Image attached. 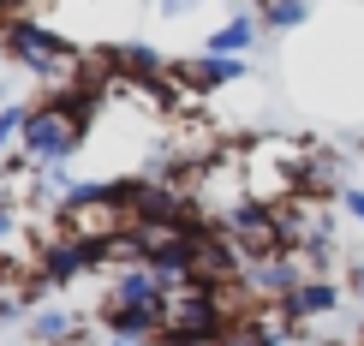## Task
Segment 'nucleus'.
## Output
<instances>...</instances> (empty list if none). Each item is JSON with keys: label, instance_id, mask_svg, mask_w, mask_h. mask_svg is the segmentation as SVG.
<instances>
[{"label": "nucleus", "instance_id": "obj_3", "mask_svg": "<svg viewBox=\"0 0 364 346\" xmlns=\"http://www.w3.org/2000/svg\"><path fill=\"white\" fill-rule=\"evenodd\" d=\"M341 298H346V281H335V275H305V287H299V293L281 305V317L293 323V328H305V323L335 317V310H341Z\"/></svg>", "mask_w": 364, "mask_h": 346}, {"label": "nucleus", "instance_id": "obj_9", "mask_svg": "<svg viewBox=\"0 0 364 346\" xmlns=\"http://www.w3.org/2000/svg\"><path fill=\"white\" fill-rule=\"evenodd\" d=\"M18 209H0V251H12V245H18Z\"/></svg>", "mask_w": 364, "mask_h": 346}, {"label": "nucleus", "instance_id": "obj_5", "mask_svg": "<svg viewBox=\"0 0 364 346\" xmlns=\"http://www.w3.org/2000/svg\"><path fill=\"white\" fill-rule=\"evenodd\" d=\"M257 30H263V18H257L251 6H239L221 30H209V36H203V48H197V54H215V60H245V48H257Z\"/></svg>", "mask_w": 364, "mask_h": 346}, {"label": "nucleus", "instance_id": "obj_12", "mask_svg": "<svg viewBox=\"0 0 364 346\" xmlns=\"http://www.w3.org/2000/svg\"><path fill=\"white\" fill-rule=\"evenodd\" d=\"M0 209H12V179L0 173Z\"/></svg>", "mask_w": 364, "mask_h": 346}, {"label": "nucleus", "instance_id": "obj_6", "mask_svg": "<svg viewBox=\"0 0 364 346\" xmlns=\"http://www.w3.org/2000/svg\"><path fill=\"white\" fill-rule=\"evenodd\" d=\"M30 340H36V346H72V340H78V317L42 305L36 317H30Z\"/></svg>", "mask_w": 364, "mask_h": 346}, {"label": "nucleus", "instance_id": "obj_1", "mask_svg": "<svg viewBox=\"0 0 364 346\" xmlns=\"http://www.w3.org/2000/svg\"><path fill=\"white\" fill-rule=\"evenodd\" d=\"M221 233L233 239L239 251H245V263H269V257H293V245H287V221L275 203H257L245 198L233 209V215L221 221Z\"/></svg>", "mask_w": 364, "mask_h": 346}, {"label": "nucleus", "instance_id": "obj_4", "mask_svg": "<svg viewBox=\"0 0 364 346\" xmlns=\"http://www.w3.org/2000/svg\"><path fill=\"white\" fill-rule=\"evenodd\" d=\"M168 293H173V281H161L156 269H126V275H114V287H108L102 305H114V310H156L161 317Z\"/></svg>", "mask_w": 364, "mask_h": 346}, {"label": "nucleus", "instance_id": "obj_2", "mask_svg": "<svg viewBox=\"0 0 364 346\" xmlns=\"http://www.w3.org/2000/svg\"><path fill=\"white\" fill-rule=\"evenodd\" d=\"M251 72V60H215V54H191V60H173V84L186 96H209V90H227Z\"/></svg>", "mask_w": 364, "mask_h": 346}, {"label": "nucleus", "instance_id": "obj_11", "mask_svg": "<svg viewBox=\"0 0 364 346\" xmlns=\"http://www.w3.org/2000/svg\"><path fill=\"white\" fill-rule=\"evenodd\" d=\"M346 293H353V298H364V263H353V269H346Z\"/></svg>", "mask_w": 364, "mask_h": 346}, {"label": "nucleus", "instance_id": "obj_10", "mask_svg": "<svg viewBox=\"0 0 364 346\" xmlns=\"http://www.w3.org/2000/svg\"><path fill=\"white\" fill-rule=\"evenodd\" d=\"M341 209H346V215H353L358 227H364V185H346V191H341Z\"/></svg>", "mask_w": 364, "mask_h": 346}, {"label": "nucleus", "instance_id": "obj_8", "mask_svg": "<svg viewBox=\"0 0 364 346\" xmlns=\"http://www.w3.org/2000/svg\"><path fill=\"white\" fill-rule=\"evenodd\" d=\"M24 126H30V102H6V108H0V149H18Z\"/></svg>", "mask_w": 364, "mask_h": 346}, {"label": "nucleus", "instance_id": "obj_13", "mask_svg": "<svg viewBox=\"0 0 364 346\" xmlns=\"http://www.w3.org/2000/svg\"><path fill=\"white\" fill-rule=\"evenodd\" d=\"M358 156H364V138H358Z\"/></svg>", "mask_w": 364, "mask_h": 346}, {"label": "nucleus", "instance_id": "obj_7", "mask_svg": "<svg viewBox=\"0 0 364 346\" xmlns=\"http://www.w3.org/2000/svg\"><path fill=\"white\" fill-rule=\"evenodd\" d=\"M257 18H263V30H281V36H287V30H299L311 18V6H305V0H269Z\"/></svg>", "mask_w": 364, "mask_h": 346}]
</instances>
